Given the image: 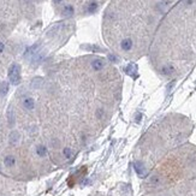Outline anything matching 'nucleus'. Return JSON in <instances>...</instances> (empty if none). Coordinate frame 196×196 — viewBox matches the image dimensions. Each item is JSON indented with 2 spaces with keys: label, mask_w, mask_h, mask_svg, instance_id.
Masks as SVG:
<instances>
[{
  "label": "nucleus",
  "mask_w": 196,
  "mask_h": 196,
  "mask_svg": "<svg viewBox=\"0 0 196 196\" xmlns=\"http://www.w3.org/2000/svg\"><path fill=\"white\" fill-rule=\"evenodd\" d=\"M31 84L39 125L57 168L72 164L96 141L120 100L119 78L102 58L75 61Z\"/></svg>",
  "instance_id": "obj_1"
},
{
  "label": "nucleus",
  "mask_w": 196,
  "mask_h": 196,
  "mask_svg": "<svg viewBox=\"0 0 196 196\" xmlns=\"http://www.w3.org/2000/svg\"><path fill=\"white\" fill-rule=\"evenodd\" d=\"M55 170L39 125L30 82L6 102L0 117V173L28 182Z\"/></svg>",
  "instance_id": "obj_2"
},
{
  "label": "nucleus",
  "mask_w": 196,
  "mask_h": 196,
  "mask_svg": "<svg viewBox=\"0 0 196 196\" xmlns=\"http://www.w3.org/2000/svg\"><path fill=\"white\" fill-rule=\"evenodd\" d=\"M190 120L182 116H167L153 125L140 143V158L134 162V168L140 177L148 176V161H154L168 147L181 144L189 136Z\"/></svg>",
  "instance_id": "obj_3"
},
{
  "label": "nucleus",
  "mask_w": 196,
  "mask_h": 196,
  "mask_svg": "<svg viewBox=\"0 0 196 196\" xmlns=\"http://www.w3.org/2000/svg\"><path fill=\"white\" fill-rule=\"evenodd\" d=\"M196 164V150L189 146L183 147L172 157H170L160 168L147 176L146 186L148 189H159L175 182L178 177L186 173L188 167Z\"/></svg>",
  "instance_id": "obj_4"
},
{
  "label": "nucleus",
  "mask_w": 196,
  "mask_h": 196,
  "mask_svg": "<svg viewBox=\"0 0 196 196\" xmlns=\"http://www.w3.org/2000/svg\"><path fill=\"white\" fill-rule=\"evenodd\" d=\"M26 182H21L0 173V196H26Z\"/></svg>",
  "instance_id": "obj_5"
},
{
  "label": "nucleus",
  "mask_w": 196,
  "mask_h": 196,
  "mask_svg": "<svg viewBox=\"0 0 196 196\" xmlns=\"http://www.w3.org/2000/svg\"><path fill=\"white\" fill-rule=\"evenodd\" d=\"M10 84H12L11 81H5V79L0 81V117H1V114L5 110L6 102H7L6 96L10 90Z\"/></svg>",
  "instance_id": "obj_6"
},
{
  "label": "nucleus",
  "mask_w": 196,
  "mask_h": 196,
  "mask_svg": "<svg viewBox=\"0 0 196 196\" xmlns=\"http://www.w3.org/2000/svg\"><path fill=\"white\" fill-rule=\"evenodd\" d=\"M89 196H108V195L102 194V193H94V194H90Z\"/></svg>",
  "instance_id": "obj_7"
}]
</instances>
